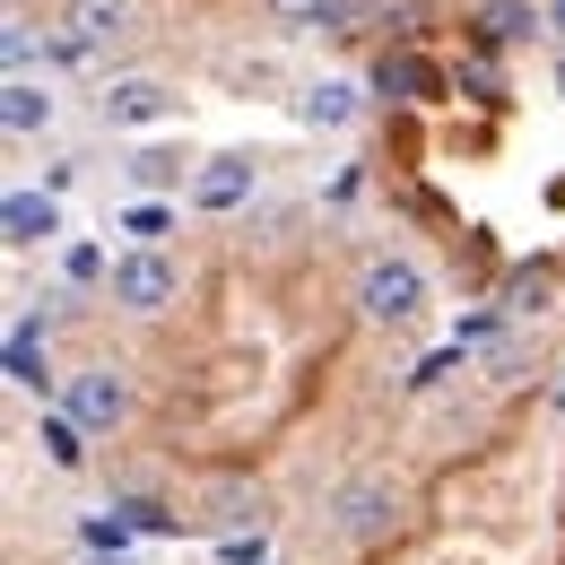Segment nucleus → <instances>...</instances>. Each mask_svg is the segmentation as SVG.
Here are the masks:
<instances>
[{"label":"nucleus","instance_id":"obj_8","mask_svg":"<svg viewBox=\"0 0 565 565\" xmlns=\"http://www.w3.org/2000/svg\"><path fill=\"white\" fill-rule=\"evenodd\" d=\"M356 105H365V96H356V78H313V87L296 96V122H305V131H349Z\"/></svg>","mask_w":565,"mask_h":565},{"label":"nucleus","instance_id":"obj_7","mask_svg":"<svg viewBox=\"0 0 565 565\" xmlns=\"http://www.w3.org/2000/svg\"><path fill=\"white\" fill-rule=\"evenodd\" d=\"M53 114H62V105H53V87H44L35 71L0 87V131H9V140H35V131H53Z\"/></svg>","mask_w":565,"mask_h":565},{"label":"nucleus","instance_id":"obj_3","mask_svg":"<svg viewBox=\"0 0 565 565\" xmlns=\"http://www.w3.org/2000/svg\"><path fill=\"white\" fill-rule=\"evenodd\" d=\"M62 418L87 426V435H114V426L131 418V374L122 365H78L71 383H62Z\"/></svg>","mask_w":565,"mask_h":565},{"label":"nucleus","instance_id":"obj_4","mask_svg":"<svg viewBox=\"0 0 565 565\" xmlns=\"http://www.w3.org/2000/svg\"><path fill=\"white\" fill-rule=\"evenodd\" d=\"M174 262H166V253H157V244H131V253H122V262H114V270H105V296H114V305H122V313H166V305H174Z\"/></svg>","mask_w":565,"mask_h":565},{"label":"nucleus","instance_id":"obj_15","mask_svg":"<svg viewBox=\"0 0 565 565\" xmlns=\"http://www.w3.org/2000/svg\"><path fill=\"white\" fill-rule=\"evenodd\" d=\"M522 26H531V9H522V0H488V35H495V44H504V35H522Z\"/></svg>","mask_w":565,"mask_h":565},{"label":"nucleus","instance_id":"obj_2","mask_svg":"<svg viewBox=\"0 0 565 565\" xmlns=\"http://www.w3.org/2000/svg\"><path fill=\"white\" fill-rule=\"evenodd\" d=\"M356 313H365L374 331L418 322V313H426V270L409 262V253H374V262H365V279H356Z\"/></svg>","mask_w":565,"mask_h":565},{"label":"nucleus","instance_id":"obj_13","mask_svg":"<svg viewBox=\"0 0 565 565\" xmlns=\"http://www.w3.org/2000/svg\"><path fill=\"white\" fill-rule=\"evenodd\" d=\"M383 87H392V96H409V105H426L444 78L426 71V62H409V53H401V62H383Z\"/></svg>","mask_w":565,"mask_h":565},{"label":"nucleus","instance_id":"obj_16","mask_svg":"<svg viewBox=\"0 0 565 565\" xmlns=\"http://www.w3.org/2000/svg\"><path fill=\"white\" fill-rule=\"evenodd\" d=\"M9 365H18V383H44V356H35V340L18 331V349H9Z\"/></svg>","mask_w":565,"mask_h":565},{"label":"nucleus","instance_id":"obj_5","mask_svg":"<svg viewBox=\"0 0 565 565\" xmlns=\"http://www.w3.org/2000/svg\"><path fill=\"white\" fill-rule=\"evenodd\" d=\"M131 26H140V9H131V0H62V18H53V35H71L87 62H96V53H114Z\"/></svg>","mask_w":565,"mask_h":565},{"label":"nucleus","instance_id":"obj_12","mask_svg":"<svg viewBox=\"0 0 565 565\" xmlns=\"http://www.w3.org/2000/svg\"><path fill=\"white\" fill-rule=\"evenodd\" d=\"M210 522H217V531H244V522H253V531H262V488H217V504H210Z\"/></svg>","mask_w":565,"mask_h":565},{"label":"nucleus","instance_id":"obj_10","mask_svg":"<svg viewBox=\"0 0 565 565\" xmlns=\"http://www.w3.org/2000/svg\"><path fill=\"white\" fill-rule=\"evenodd\" d=\"M244 192H253V157H210V166H201V183H192V201H201V210H235Z\"/></svg>","mask_w":565,"mask_h":565},{"label":"nucleus","instance_id":"obj_19","mask_svg":"<svg viewBox=\"0 0 565 565\" xmlns=\"http://www.w3.org/2000/svg\"><path fill=\"white\" fill-rule=\"evenodd\" d=\"M114 565H122V557H114Z\"/></svg>","mask_w":565,"mask_h":565},{"label":"nucleus","instance_id":"obj_9","mask_svg":"<svg viewBox=\"0 0 565 565\" xmlns=\"http://www.w3.org/2000/svg\"><path fill=\"white\" fill-rule=\"evenodd\" d=\"M0 226H9L18 253H26V244H53V235H62V201H53V192H9Z\"/></svg>","mask_w":565,"mask_h":565},{"label":"nucleus","instance_id":"obj_1","mask_svg":"<svg viewBox=\"0 0 565 565\" xmlns=\"http://www.w3.org/2000/svg\"><path fill=\"white\" fill-rule=\"evenodd\" d=\"M401 513H409V495H401V479H383V470H356V479L331 488V531L349 548H383L401 531Z\"/></svg>","mask_w":565,"mask_h":565},{"label":"nucleus","instance_id":"obj_17","mask_svg":"<svg viewBox=\"0 0 565 565\" xmlns=\"http://www.w3.org/2000/svg\"><path fill=\"white\" fill-rule=\"evenodd\" d=\"M18 9H26V0H9V18H18Z\"/></svg>","mask_w":565,"mask_h":565},{"label":"nucleus","instance_id":"obj_14","mask_svg":"<svg viewBox=\"0 0 565 565\" xmlns=\"http://www.w3.org/2000/svg\"><path fill=\"white\" fill-rule=\"evenodd\" d=\"M270 18H279V26H331L340 0H270Z\"/></svg>","mask_w":565,"mask_h":565},{"label":"nucleus","instance_id":"obj_18","mask_svg":"<svg viewBox=\"0 0 565 565\" xmlns=\"http://www.w3.org/2000/svg\"><path fill=\"white\" fill-rule=\"evenodd\" d=\"M557 18H565V0H557Z\"/></svg>","mask_w":565,"mask_h":565},{"label":"nucleus","instance_id":"obj_6","mask_svg":"<svg viewBox=\"0 0 565 565\" xmlns=\"http://www.w3.org/2000/svg\"><path fill=\"white\" fill-rule=\"evenodd\" d=\"M166 114H174V87L148 78V71L114 78V87L96 96V122H105V131H148V122H166Z\"/></svg>","mask_w":565,"mask_h":565},{"label":"nucleus","instance_id":"obj_11","mask_svg":"<svg viewBox=\"0 0 565 565\" xmlns=\"http://www.w3.org/2000/svg\"><path fill=\"white\" fill-rule=\"evenodd\" d=\"M35 444L53 452V470H78V461H87V426H71L62 409H53V418L35 426Z\"/></svg>","mask_w":565,"mask_h":565}]
</instances>
